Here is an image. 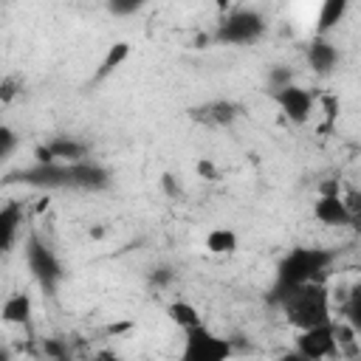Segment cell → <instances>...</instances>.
Instances as JSON below:
<instances>
[{
  "label": "cell",
  "instance_id": "1",
  "mask_svg": "<svg viewBox=\"0 0 361 361\" xmlns=\"http://www.w3.org/2000/svg\"><path fill=\"white\" fill-rule=\"evenodd\" d=\"M279 307H282L285 322L296 333L333 322V293L324 279L305 282V285H296L279 293Z\"/></svg>",
  "mask_w": 361,
  "mask_h": 361
},
{
  "label": "cell",
  "instance_id": "2",
  "mask_svg": "<svg viewBox=\"0 0 361 361\" xmlns=\"http://www.w3.org/2000/svg\"><path fill=\"white\" fill-rule=\"evenodd\" d=\"M333 262V254L324 248H293L276 271V290L285 293L296 285L305 282H316L322 279V274L327 271V265Z\"/></svg>",
  "mask_w": 361,
  "mask_h": 361
},
{
  "label": "cell",
  "instance_id": "3",
  "mask_svg": "<svg viewBox=\"0 0 361 361\" xmlns=\"http://www.w3.org/2000/svg\"><path fill=\"white\" fill-rule=\"evenodd\" d=\"M178 361H231V341L214 333L212 327L200 324L183 333Z\"/></svg>",
  "mask_w": 361,
  "mask_h": 361
},
{
  "label": "cell",
  "instance_id": "4",
  "mask_svg": "<svg viewBox=\"0 0 361 361\" xmlns=\"http://www.w3.org/2000/svg\"><path fill=\"white\" fill-rule=\"evenodd\" d=\"M293 350L302 358H307V361H330V358H338L341 350H338V336H336V319L327 322V324H319V327H310V330L296 333Z\"/></svg>",
  "mask_w": 361,
  "mask_h": 361
},
{
  "label": "cell",
  "instance_id": "5",
  "mask_svg": "<svg viewBox=\"0 0 361 361\" xmlns=\"http://www.w3.org/2000/svg\"><path fill=\"white\" fill-rule=\"evenodd\" d=\"M262 31H265V23H262V17H259L257 11H251V8H237V11H231L223 23H217L214 37H217L220 42H228V45H248V42H254Z\"/></svg>",
  "mask_w": 361,
  "mask_h": 361
},
{
  "label": "cell",
  "instance_id": "6",
  "mask_svg": "<svg viewBox=\"0 0 361 361\" xmlns=\"http://www.w3.org/2000/svg\"><path fill=\"white\" fill-rule=\"evenodd\" d=\"M313 217H316V223H322L327 228H350L353 217H350L347 200H344V195L336 183L319 189L316 203H313Z\"/></svg>",
  "mask_w": 361,
  "mask_h": 361
},
{
  "label": "cell",
  "instance_id": "7",
  "mask_svg": "<svg viewBox=\"0 0 361 361\" xmlns=\"http://www.w3.org/2000/svg\"><path fill=\"white\" fill-rule=\"evenodd\" d=\"M274 99H276L279 110L285 113V118L293 121V124H307L313 118V113H316V96L302 85L290 82L282 90H276Z\"/></svg>",
  "mask_w": 361,
  "mask_h": 361
},
{
  "label": "cell",
  "instance_id": "8",
  "mask_svg": "<svg viewBox=\"0 0 361 361\" xmlns=\"http://www.w3.org/2000/svg\"><path fill=\"white\" fill-rule=\"evenodd\" d=\"M25 259H28V268L42 279V282H51L59 276V262L56 257L51 254L48 245H42L39 240H28L25 245Z\"/></svg>",
  "mask_w": 361,
  "mask_h": 361
},
{
  "label": "cell",
  "instance_id": "9",
  "mask_svg": "<svg viewBox=\"0 0 361 361\" xmlns=\"http://www.w3.org/2000/svg\"><path fill=\"white\" fill-rule=\"evenodd\" d=\"M336 62H338V48L327 37H316L307 45V65L316 73H330L336 68Z\"/></svg>",
  "mask_w": 361,
  "mask_h": 361
},
{
  "label": "cell",
  "instance_id": "10",
  "mask_svg": "<svg viewBox=\"0 0 361 361\" xmlns=\"http://www.w3.org/2000/svg\"><path fill=\"white\" fill-rule=\"evenodd\" d=\"M203 245L212 257H231L237 248H240V240H237V231L228 228V226H214L206 231L203 237Z\"/></svg>",
  "mask_w": 361,
  "mask_h": 361
},
{
  "label": "cell",
  "instance_id": "11",
  "mask_svg": "<svg viewBox=\"0 0 361 361\" xmlns=\"http://www.w3.org/2000/svg\"><path fill=\"white\" fill-rule=\"evenodd\" d=\"M166 316H169V322H172L175 327H180V333L206 324L203 316H200V310H197L189 299H172V302L166 305Z\"/></svg>",
  "mask_w": 361,
  "mask_h": 361
},
{
  "label": "cell",
  "instance_id": "12",
  "mask_svg": "<svg viewBox=\"0 0 361 361\" xmlns=\"http://www.w3.org/2000/svg\"><path fill=\"white\" fill-rule=\"evenodd\" d=\"M31 313H34V302H31V296L28 293H11V296H6V302H3V310H0V316H3V322L6 324H28V319H31Z\"/></svg>",
  "mask_w": 361,
  "mask_h": 361
},
{
  "label": "cell",
  "instance_id": "13",
  "mask_svg": "<svg viewBox=\"0 0 361 361\" xmlns=\"http://www.w3.org/2000/svg\"><path fill=\"white\" fill-rule=\"evenodd\" d=\"M20 226H23V209L17 203H6L0 212V245H3V251H11Z\"/></svg>",
  "mask_w": 361,
  "mask_h": 361
},
{
  "label": "cell",
  "instance_id": "14",
  "mask_svg": "<svg viewBox=\"0 0 361 361\" xmlns=\"http://www.w3.org/2000/svg\"><path fill=\"white\" fill-rule=\"evenodd\" d=\"M347 14V3L344 0H330V3H322L319 6V14H316V37H327V31H333Z\"/></svg>",
  "mask_w": 361,
  "mask_h": 361
},
{
  "label": "cell",
  "instance_id": "15",
  "mask_svg": "<svg viewBox=\"0 0 361 361\" xmlns=\"http://www.w3.org/2000/svg\"><path fill=\"white\" fill-rule=\"evenodd\" d=\"M127 56H130V45H127V42H116V45H110V48H107V54H104V59L99 62V71H96V76H93V79H96V82H102V79H104V76H110V73H113V71H116Z\"/></svg>",
  "mask_w": 361,
  "mask_h": 361
},
{
  "label": "cell",
  "instance_id": "16",
  "mask_svg": "<svg viewBox=\"0 0 361 361\" xmlns=\"http://www.w3.org/2000/svg\"><path fill=\"white\" fill-rule=\"evenodd\" d=\"M344 322L361 336V285H355V288L347 293V302H344Z\"/></svg>",
  "mask_w": 361,
  "mask_h": 361
},
{
  "label": "cell",
  "instance_id": "17",
  "mask_svg": "<svg viewBox=\"0 0 361 361\" xmlns=\"http://www.w3.org/2000/svg\"><path fill=\"white\" fill-rule=\"evenodd\" d=\"M11 149H14V133H11V127H0V155H3V161H8Z\"/></svg>",
  "mask_w": 361,
  "mask_h": 361
},
{
  "label": "cell",
  "instance_id": "18",
  "mask_svg": "<svg viewBox=\"0 0 361 361\" xmlns=\"http://www.w3.org/2000/svg\"><path fill=\"white\" fill-rule=\"evenodd\" d=\"M138 8H141L138 3H110L113 14H130V11H138Z\"/></svg>",
  "mask_w": 361,
  "mask_h": 361
},
{
  "label": "cell",
  "instance_id": "19",
  "mask_svg": "<svg viewBox=\"0 0 361 361\" xmlns=\"http://www.w3.org/2000/svg\"><path fill=\"white\" fill-rule=\"evenodd\" d=\"M93 361H124L118 353H113V350H99L96 355H93Z\"/></svg>",
  "mask_w": 361,
  "mask_h": 361
},
{
  "label": "cell",
  "instance_id": "20",
  "mask_svg": "<svg viewBox=\"0 0 361 361\" xmlns=\"http://www.w3.org/2000/svg\"><path fill=\"white\" fill-rule=\"evenodd\" d=\"M197 172L206 175V178H214V166H212L209 161H197Z\"/></svg>",
  "mask_w": 361,
  "mask_h": 361
},
{
  "label": "cell",
  "instance_id": "21",
  "mask_svg": "<svg viewBox=\"0 0 361 361\" xmlns=\"http://www.w3.org/2000/svg\"><path fill=\"white\" fill-rule=\"evenodd\" d=\"M279 361H307V358H302V355H299L296 350H290V353H285V355H282Z\"/></svg>",
  "mask_w": 361,
  "mask_h": 361
}]
</instances>
